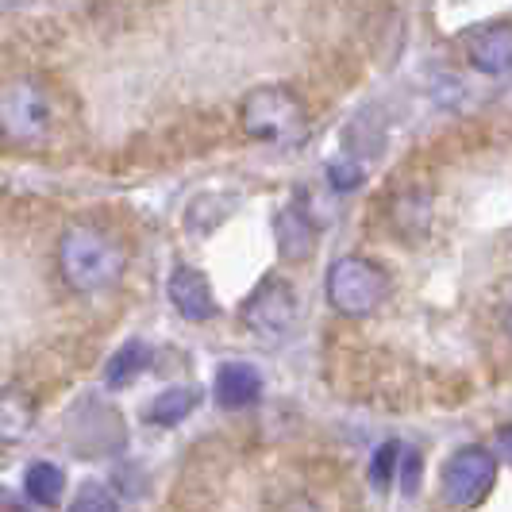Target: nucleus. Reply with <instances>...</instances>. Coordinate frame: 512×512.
I'll list each match as a JSON object with an SVG mask.
<instances>
[{"label": "nucleus", "mask_w": 512, "mask_h": 512, "mask_svg": "<svg viewBox=\"0 0 512 512\" xmlns=\"http://www.w3.org/2000/svg\"><path fill=\"white\" fill-rule=\"evenodd\" d=\"M197 405H201V389H197V385L166 389V393H158L151 405H147V420L158 424V428H174V424H181Z\"/></svg>", "instance_id": "obj_12"}, {"label": "nucleus", "mask_w": 512, "mask_h": 512, "mask_svg": "<svg viewBox=\"0 0 512 512\" xmlns=\"http://www.w3.org/2000/svg\"><path fill=\"white\" fill-rule=\"evenodd\" d=\"M497 482V455L489 447H459L443 466V501L455 509H474L489 497Z\"/></svg>", "instance_id": "obj_5"}, {"label": "nucleus", "mask_w": 512, "mask_h": 512, "mask_svg": "<svg viewBox=\"0 0 512 512\" xmlns=\"http://www.w3.org/2000/svg\"><path fill=\"white\" fill-rule=\"evenodd\" d=\"M151 366V347L143 339H128L112 359H108V370H104V382L108 385H131L143 370Z\"/></svg>", "instance_id": "obj_13"}, {"label": "nucleus", "mask_w": 512, "mask_h": 512, "mask_svg": "<svg viewBox=\"0 0 512 512\" xmlns=\"http://www.w3.org/2000/svg\"><path fill=\"white\" fill-rule=\"evenodd\" d=\"M239 124L247 139L270 147H297L308 131V112L285 85H258L239 104Z\"/></svg>", "instance_id": "obj_3"}, {"label": "nucleus", "mask_w": 512, "mask_h": 512, "mask_svg": "<svg viewBox=\"0 0 512 512\" xmlns=\"http://www.w3.org/2000/svg\"><path fill=\"white\" fill-rule=\"evenodd\" d=\"M462 51H466L470 66H474L478 74H486V77L509 74V66H512V27L505 24V20L470 27V31L462 35Z\"/></svg>", "instance_id": "obj_7"}, {"label": "nucleus", "mask_w": 512, "mask_h": 512, "mask_svg": "<svg viewBox=\"0 0 512 512\" xmlns=\"http://www.w3.org/2000/svg\"><path fill=\"white\" fill-rule=\"evenodd\" d=\"M274 235H278V255L293 266L316 255V228L301 208H282L274 216Z\"/></svg>", "instance_id": "obj_10"}, {"label": "nucleus", "mask_w": 512, "mask_h": 512, "mask_svg": "<svg viewBox=\"0 0 512 512\" xmlns=\"http://www.w3.org/2000/svg\"><path fill=\"white\" fill-rule=\"evenodd\" d=\"M166 297H170V305L178 308L181 320H189V324H205L216 316V297H212V285L208 278L197 270V266H174L170 270V282H166Z\"/></svg>", "instance_id": "obj_8"}, {"label": "nucleus", "mask_w": 512, "mask_h": 512, "mask_svg": "<svg viewBox=\"0 0 512 512\" xmlns=\"http://www.w3.org/2000/svg\"><path fill=\"white\" fill-rule=\"evenodd\" d=\"M39 420L35 397L24 389H0V443H24Z\"/></svg>", "instance_id": "obj_11"}, {"label": "nucleus", "mask_w": 512, "mask_h": 512, "mask_svg": "<svg viewBox=\"0 0 512 512\" xmlns=\"http://www.w3.org/2000/svg\"><path fill=\"white\" fill-rule=\"evenodd\" d=\"M70 512H120V505L104 486L89 482V486L77 489V497L70 501Z\"/></svg>", "instance_id": "obj_15"}, {"label": "nucleus", "mask_w": 512, "mask_h": 512, "mask_svg": "<svg viewBox=\"0 0 512 512\" xmlns=\"http://www.w3.org/2000/svg\"><path fill=\"white\" fill-rule=\"evenodd\" d=\"M24 489L35 505H58L62 489H66V474L54 462H31L24 474Z\"/></svg>", "instance_id": "obj_14"}, {"label": "nucleus", "mask_w": 512, "mask_h": 512, "mask_svg": "<svg viewBox=\"0 0 512 512\" xmlns=\"http://www.w3.org/2000/svg\"><path fill=\"white\" fill-rule=\"evenodd\" d=\"M54 131V97L39 77H12L0 85V139L8 147H43Z\"/></svg>", "instance_id": "obj_2"}, {"label": "nucleus", "mask_w": 512, "mask_h": 512, "mask_svg": "<svg viewBox=\"0 0 512 512\" xmlns=\"http://www.w3.org/2000/svg\"><path fill=\"white\" fill-rule=\"evenodd\" d=\"M328 305L339 316H370L389 301V274L374 258L343 255L328 270Z\"/></svg>", "instance_id": "obj_4"}, {"label": "nucleus", "mask_w": 512, "mask_h": 512, "mask_svg": "<svg viewBox=\"0 0 512 512\" xmlns=\"http://www.w3.org/2000/svg\"><path fill=\"white\" fill-rule=\"evenodd\" d=\"M239 320L258 339H274V335L293 332V324H297V293H293V285L282 282V278H262L247 293V301L239 308Z\"/></svg>", "instance_id": "obj_6"}, {"label": "nucleus", "mask_w": 512, "mask_h": 512, "mask_svg": "<svg viewBox=\"0 0 512 512\" xmlns=\"http://www.w3.org/2000/svg\"><path fill=\"white\" fill-rule=\"evenodd\" d=\"M397 466H401V486H405V493H416V482H420V455L409 451Z\"/></svg>", "instance_id": "obj_18"}, {"label": "nucleus", "mask_w": 512, "mask_h": 512, "mask_svg": "<svg viewBox=\"0 0 512 512\" xmlns=\"http://www.w3.org/2000/svg\"><path fill=\"white\" fill-rule=\"evenodd\" d=\"M397 462H401V447L397 443H382L378 447V455L370 462V482L378 489L393 486V478H397Z\"/></svg>", "instance_id": "obj_16"}, {"label": "nucleus", "mask_w": 512, "mask_h": 512, "mask_svg": "<svg viewBox=\"0 0 512 512\" xmlns=\"http://www.w3.org/2000/svg\"><path fill=\"white\" fill-rule=\"evenodd\" d=\"M328 181H332V189L347 193V189H355V185L362 181V166L359 162H351V158H339V162L328 166Z\"/></svg>", "instance_id": "obj_17"}, {"label": "nucleus", "mask_w": 512, "mask_h": 512, "mask_svg": "<svg viewBox=\"0 0 512 512\" xmlns=\"http://www.w3.org/2000/svg\"><path fill=\"white\" fill-rule=\"evenodd\" d=\"M212 397L220 409H247L262 397V374L251 362H224L216 370V382H212Z\"/></svg>", "instance_id": "obj_9"}, {"label": "nucleus", "mask_w": 512, "mask_h": 512, "mask_svg": "<svg viewBox=\"0 0 512 512\" xmlns=\"http://www.w3.org/2000/svg\"><path fill=\"white\" fill-rule=\"evenodd\" d=\"M128 266V255L116 235L93 224H74L58 239V274L74 293H101L112 282H120Z\"/></svg>", "instance_id": "obj_1"}]
</instances>
